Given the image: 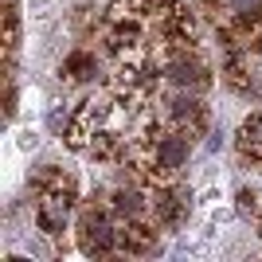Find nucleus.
<instances>
[{
    "label": "nucleus",
    "instance_id": "0eeeda50",
    "mask_svg": "<svg viewBox=\"0 0 262 262\" xmlns=\"http://www.w3.org/2000/svg\"><path fill=\"white\" fill-rule=\"evenodd\" d=\"M145 208H149V196H141L137 188H121V192H114V211L125 219H137L145 215Z\"/></svg>",
    "mask_w": 262,
    "mask_h": 262
},
{
    "label": "nucleus",
    "instance_id": "20e7f679",
    "mask_svg": "<svg viewBox=\"0 0 262 262\" xmlns=\"http://www.w3.org/2000/svg\"><path fill=\"white\" fill-rule=\"evenodd\" d=\"M118 247L125 254H149V251H157V231L137 223V219H129V223L118 231Z\"/></svg>",
    "mask_w": 262,
    "mask_h": 262
},
{
    "label": "nucleus",
    "instance_id": "f257e3e1",
    "mask_svg": "<svg viewBox=\"0 0 262 262\" xmlns=\"http://www.w3.org/2000/svg\"><path fill=\"white\" fill-rule=\"evenodd\" d=\"M78 251L86 258H102V254L118 251V231L110 227V219L102 211L86 208L82 219H78Z\"/></svg>",
    "mask_w": 262,
    "mask_h": 262
},
{
    "label": "nucleus",
    "instance_id": "423d86ee",
    "mask_svg": "<svg viewBox=\"0 0 262 262\" xmlns=\"http://www.w3.org/2000/svg\"><path fill=\"white\" fill-rule=\"evenodd\" d=\"M239 153L251 157L254 164H262V114H254V118L243 121V129H239Z\"/></svg>",
    "mask_w": 262,
    "mask_h": 262
},
{
    "label": "nucleus",
    "instance_id": "39448f33",
    "mask_svg": "<svg viewBox=\"0 0 262 262\" xmlns=\"http://www.w3.org/2000/svg\"><path fill=\"white\" fill-rule=\"evenodd\" d=\"M157 4H161V0H114V4H110V20H114V24L153 20Z\"/></svg>",
    "mask_w": 262,
    "mask_h": 262
},
{
    "label": "nucleus",
    "instance_id": "7ed1b4c3",
    "mask_svg": "<svg viewBox=\"0 0 262 262\" xmlns=\"http://www.w3.org/2000/svg\"><path fill=\"white\" fill-rule=\"evenodd\" d=\"M67 211H71V200L51 196V192H39V204H35V223L43 235H63L67 231Z\"/></svg>",
    "mask_w": 262,
    "mask_h": 262
},
{
    "label": "nucleus",
    "instance_id": "6e6552de",
    "mask_svg": "<svg viewBox=\"0 0 262 262\" xmlns=\"http://www.w3.org/2000/svg\"><path fill=\"white\" fill-rule=\"evenodd\" d=\"M63 71H67L71 78H78V82H82V78H94V55L75 51V55H71V59L63 63Z\"/></svg>",
    "mask_w": 262,
    "mask_h": 262
},
{
    "label": "nucleus",
    "instance_id": "f03ea898",
    "mask_svg": "<svg viewBox=\"0 0 262 262\" xmlns=\"http://www.w3.org/2000/svg\"><path fill=\"white\" fill-rule=\"evenodd\" d=\"M164 78L176 82V86H204V82H208V71H204V63L192 59L188 51H176V55L164 59Z\"/></svg>",
    "mask_w": 262,
    "mask_h": 262
},
{
    "label": "nucleus",
    "instance_id": "1a4fd4ad",
    "mask_svg": "<svg viewBox=\"0 0 262 262\" xmlns=\"http://www.w3.org/2000/svg\"><path fill=\"white\" fill-rule=\"evenodd\" d=\"M239 211H243V215H254V211H258V204H254V192H247V188L239 192Z\"/></svg>",
    "mask_w": 262,
    "mask_h": 262
}]
</instances>
